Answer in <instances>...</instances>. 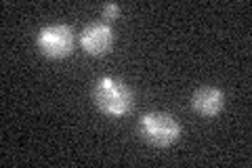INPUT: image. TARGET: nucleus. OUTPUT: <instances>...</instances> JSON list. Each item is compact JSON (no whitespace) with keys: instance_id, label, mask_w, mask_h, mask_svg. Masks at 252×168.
Masks as SVG:
<instances>
[{"instance_id":"nucleus-1","label":"nucleus","mask_w":252,"mask_h":168,"mask_svg":"<svg viewBox=\"0 0 252 168\" xmlns=\"http://www.w3.org/2000/svg\"><path fill=\"white\" fill-rule=\"evenodd\" d=\"M93 101L101 114L109 118H122L132 109L135 93L124 80L103 76L93 86Z\"/></svg>"},{"instance_id":"nucleus-2","label":"nucleus","mask_w":252,"mask_h":168,"mask_svg":"<svg viewBox=\"0 0 252 168\" xmlns=\"http://www.w3.org/2000/svg\"><path fill=\"white\" fill-rule=\"evenodd\" d=\"M139 133L149 145L170 147L181 137V124L175 116L166 111H149L139 120Z\"/></svg>"},{"instance_id":"nucleus-3","label":"nucleus","mask_w":252,"mask_h":168,"mask_svg":"<svg viewBox=\"0 0 252 168\" xmlns=\"http://www.w3.org/2000/svg\"><path fill=\"white\" fill-rule=\"evenodd\" d=\"M36 44L40 53L49 59H65L74 53L76 34L65 23H51L38 32Z\"/></svg>"},{"instance_id":"nucleus-4","label":"nucleus","mask_w":252,"mask_h":168,"mask_svg":"<svg viewBox=\"0 0 252 168\" xmlns=\"http://www.w3.org/2000/svg\"><path fill=\"white\" fill-rule=\"evenodd\" d=\"M80 46L91 57H101L114 46V30L109 23H89L80 32Z\"/></svg>"},{"instance_id":"nucleus-5","label":"nucleus","mask_w":252,"mask_h":168,"mask_svg":"<svg viewBox=\"0 0 252 168\" xmlns=\"http://www.w3.org/2000/svg\"><path fill=\"white\" fill-rule=\"evenodd\" d=\"M225 91L219 86H202L191 95V107L204 118H215L225 107Z\"/></svg>"},{"instance_id":"nucleus-6","label":"nucleus","mask_w":252,"mask_h":168,"mask_svg":"<svg viewBox=\"0 0 252 168\" xmlns=\"http://www.w3.org/2000/svg\"><path fill=\"white\" fill-rule=\"evenodd\" d=\"M120 11H122V6H120V4L109 2V4L103 6V17H105L107 21H112V19H116L118 15H120Z\"/></svg>"}]
</instances>
